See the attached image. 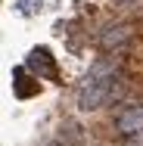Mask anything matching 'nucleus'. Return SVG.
I'll return each instance as SVG.
<instances>
[{"label":"nucleus","mask_w":143,"mask_h":146,"mask_svg":"<svg viewBox=\"0 0 143 146\" xmlns=\"http://www.w3.org/2000/svg\"><path fill=\"white\" fill-rule=\"evenodd\" d=\"M115 93V65L112 62H96L87 72L84 84L78 90V109L81 112H96L103 109Z\"/></svg>","instance_id":"1"},{"label":"nucleus","mask_w":143,"mask_h":146,"mask_svg":"<svg viewBox=\"0 0 143 146\" xmlns=\"http://www.w3.org/2000/svg\"><path fill=\"white\" fill-rule=\"evenodd\" d=\"M115 134L118 137H143V106H124L115 115Z\"/></svg>","instance_id":"2"},{"label":"nucleus","mask_w":143,"mask_h":146,"mask_svg":"<svg viewBox=\"0 0 143 146\" xmlns=\"http://www.w3.org/2000/svg\"><path fill=\"white\" fill-rule=\"evenodd\" d=\"M131 34H134L131 25H106V28L96 34V44H100L103 53H118V50L131 40Z\"/></svg>","instance_id":"3"},{"label":"nucleus","mask_w":143,"mask_h":146,"mask_svg":"<svg viewBox=\"0 0 143 146\" xmlns=\"http://www.w3.org/2000/svg\"><path fill=\"white\" fill-rule=\"evenodd\" d=\"M62 143H69V146H84V131H81V124L65 121V124H62Z\"/></svg>","instance_id":"4"},{"label":"nucleus","mask_w":143,"mask_h":146,"mask_svg":"<svg viewBox=\"0 0 143 146\" xmlns=\"http://www.w3.org/2000/svg\"><path fill=\"white\" fill-rule=\"evenodd\" d=\"M118 3H124V0H118Z\"/></svg>","instance_id":"5"}]
</instances>
